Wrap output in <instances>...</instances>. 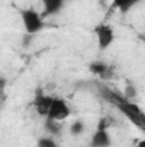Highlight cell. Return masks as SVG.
<instances>
[{
    "instance_id": "3",
    "label": "cell",
    "mask_w": 145,
    "mask_h": 147,
    "mask_svg": "<svg viewBox=\"0 0 145 147\" xmlns=\"http://www.w3.org/2000/svg\"><path fill=\"white\" fill-rule=\"evenodd\" d=\"M70 113H72V110H70L68 103L63 98L53 96V101H51V106L48 110L46 118H51V120H56V121H63V120H67L70 116Z\"/></svg>"
},
{
    "instance_id": "13",
    "label": "cell",
    "mask_w": 145,
    "mask_h": 147,
    "mask_svg": "<svg viewBox=\"0 0 145 147\" xmlns=\"http://www.w3.org/2000/svg\"><path fill=\"white\" fill-rule=\"evenodd\" d=\"M109 125H111V120H109L108 116H103V118H99V121H97V130H108Z\"/></svg>"
},
{
    "instance_id": "11",
    "label": "cell",
    "mask_w": 145,
    "mask_h": 147,
    "mask_svg": "<svg viewBox=\"0 0 145 147\" xmlns=\"http://www.w3.org/2000/svg\"><path fill=\"white\" fill-rule=\"evenodd\" d=\"M68 130H70V134L73 137H79V135H82L85 132V123L82 120H75V121H72V125L68 127Z\"/></svg>"
},
{
    "instance_id": "2",
    "label": "cell",
    "mask_w": 145,
    "mask_h": 147,
    "mask_svg": "<svg viewBox=\"0 0 145 147\" xmlns=\"http://www.w3.org/2000/svg\"><path fill=\"white\" fill-rule=\"evenodd\" d=\"M21 19H22V26H24V29H26V33L29 36H34L38 33H41L44 29V26H46L44 17L34 9L21 10Z\"/></svg>"
},
{
    "instance_id": "15",
    "label": "cell",
    "mask_w": 145,
    "mask_h": 147,
    "mask_svg": "<svg viewBox=\"0 0 145 147\" xmlns=\"http://www.w3.org/2000/svg\"><path fill=\"white\" fill-rule=\"evenodd\" d=\"M5 87H7V79L0 75V101L5 99Z\"/></svg>"
},
{
    "instance_id": "8",
    "label": "cell",
    "mask_w": 145,
    "mask_h": 147,
    "mask_svg": "<svg viewBox=\"0 0 145 147\" xmlns=\"http://www.w3.org/2000/svg\"><path fill=\"white\" fill-rule=\"evenodd\" d=\"M41 2H43V7H44V10L41 14L43 17H51V16L60 14L63 10L65 3H67V0H41Z\"/></svg>"
},
{
    "instance_id": "1",
    "label": "cell",
    "mask_w": 145,
    "mask_h": 147,
    "mask_svg": "<svg viewBox=\"0 0 145 147\" xmlns=\"http://www.w3.org/2000/svg\"><path fill=\"white\" fill-rule=\"evenodd\" d=\"M99 92L108 103H111L118 111H121L133 125H137L140 130H145V115L135 101L126 99L123 94H118L116 91H111L108 87H99Z\"/></svg>"
},
{
    "instance_id": "4",
    "label": "cell",
    "mask_w": 145,
    "mask_h": 147,
    "mask_svg": "<svg viewBox=\"0 0 145 147\" xmlns=\"http://www.w3.org/2000/svg\"><path fill=\"white\" fill-rule=\"evenodd\" d=\"M94 33H96V38H97V48L101 51L108 50L109 46L113 45V41H114V29L109 24H104V22L97 24Z\"/></svg>"
},
{
    "instance_id": "14",
    "label": "cell",
    "mask_w": 145,
    "mask_h": 147,
    "mask_svg": "<svg viewBox=\"0 0 145 147\" xmlns=\"http://www.w3.org/2000/svg\"><path fill=\"white\" fill-rule=\"evenodd\" d=\"M126 99H130V101H133L135 99V96H137V89L133 87V86H126V91H125V94H123Z\"/></svg>"
},
{
    "instance_id": "6",
    "label": "cell",
    "mask_w": 145,
    "mask_h": 147,
    "mask_svg": "<svg viewBox=\"0 0 145 147\" xmlns=\"http://www.w3.org/2000/svg\"><path fill=\"white\" fill-rule=\"evenodd\" d=\"M89 70L91 74H94V75H97V77H101V79H113L114 75H113V69L109 67L106 62H103V60H94V62H91L89 63Z\"/></svg>"
},
{
    "instance_id": "7",
    "label": "cell",
    "mask_w": 145,
    "mask_h": 147,
    "mask_svg": "<svg viewBox=\"0 0 145 147\" xmlns=\"http://www.w3.org/2000/svg\"><path fill=\"white\" fill-rule=\"evenodd\" d=\"M111 144H113V139H111L108 130H97L96 128V132L91 137L89 147H111Z\"/></svg>"
},
{
    "instance_id": "12",
    "label": "cell",
    "mask_w": 145,
    "mask_h": 147,
    "mask_svg": "<svg viewBox=\"0 0 145 147\" xmlns=\"http://www.w3.org/2000/svg\"><path fill=\"white\" fill-rule=\"evenodd\" d=\"M36 147H60V146H58V142H56L53 137L44 135V137H39V139H38Z\"/></svg>"
},
{
    "instance_id": "5",
    "label": "cell",
    "mask_w": 145,
    "mask_h": 147,
    "mask_svg": "<svg viewBox=\"0 0 145 147\" xmlns=\"http://www.w3.org/2000/svg\"><path fill=\"white\" fill-rule=\"evenodd\" d=\"M51 101H53V96L43 94L41 91L36 94V98H34L33 105H34V110H36V113L39 115V116H44V118H46L48 110H50V106H51Z\"/></svg>"
},
{
    "instance_id": "10",
    "label": "cell",
    "mask_w": 145,
    "mask_h": 147,
    "mask_svg": "<svg viewBox=\"0 0 145 147\" xmlns=\"http://www.w3.org/2000/svg\"><path fill=\"white\" fill-rule=\"evenodd\" d=\"M140 0H113V5L121 12V14H126V12H130L137 3H138Z\"/></svg>"
},
{
    "instance_id": "9",
    "label": "cell",
    "mask_w": 145,
    "mask_h": 147,
    "mask_svg": "<svg viewBox=\"0 0 145 147\" xmlns=\"http://www.w3.org/2000/svg\"><path fill=\"white\" fill-rule=\"evenodd\" d=\"M44 130L50 137L56 139L62 135V121H56V120H51V118H46L44 120Z\"/></svg>"
}]
</instances>
